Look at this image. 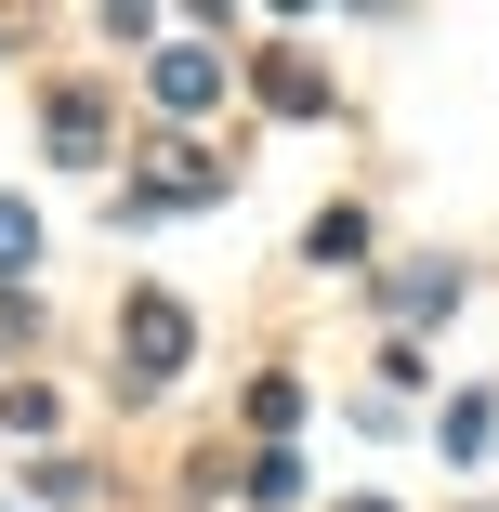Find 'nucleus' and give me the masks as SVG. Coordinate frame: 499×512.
Masks as SVG:
<instances>
[{
    "label": "nucleus",
    "instance_id": "1",
    "mask_svg": "<svg viewBox=\"0 0 499 512\" xmlns=\"http://www.w3.org/2000/svg\"><path fill=\"white\" fill-rule=\"evenodd\" d=\"M119 355H132V381H171V368H184V302L145 289V302H132V329H119Z\"/></svg>",
    "mask_w": 499,
    "mask_h": 512
},
{
    "label": "nucleus",
    "instance_id": "2",
    "mask_svg": "<svg viewBox=\"0 0 499 512\" xmlns=\"http://www.w3.org/2000/svg\"><path fill=\"white\" fill-rule=\"evenodd\" d=\"M211 92H224L211 53H171V66H158V106H171V119H211Z\"/></svg>",
    "mask_w": 499,
    "mask_h": 512
},
{
    "label": "nucleus",
    "instance_id": "3",
    "mask_svg": "<svg viewBox=\"0 0 499 512\" xmlns=\"http://www.w3.org/2000/svg\"><path fill=\"white\" fill-rule=\"evenodd\" d=\"M106 145V106H92V92H53V158H92Z\"/></svg>",
    "mask_w": 499,
    "mask_h": 512
},
{
    "label": "nucleus",
    "instance_id": "4",
    "mask_svg": "<svg viewBox=\"0 0 499 512\" xmlns=\"http://www.w3.org/2000/svg\"><path fill=\"white\" fill-rule=\"evenodd\" d=\"M158 184H171V211H197V197H211L224 171H211V158H197V145H171V158H158Z\"/></svg>",
    "mask_w": 499,
    "mask_h": 512
},
{
    "label": "nucleus",
    "instance_id": "5",
    "mask_svg": "<svg viewBox=\"0 0 499 512\" xmlns=\"http://www.w3.org/2000/svg\"><path fill=\"white\" fill-rule=\"evenodd\" d=\"M27 250H40V224L14 211V197H0V263H27Z\"/></svg>",
    "mask_w": 499,
    "mask_h": 512
},
{
    "label": "nucleus",
    "instance_id": "6",
    "mask_svg": "<svg viewBox=\"0 0 499 512\" xmlns=\"http://www.w3.org/2000/svg\"><path fill=\"white\" fill-rule=\"evenodd\" d=\"M355 512H381V499H355Z\"/></svg>",
    "mask_w": 499,
    "mask_h": 512
},
{
    "label": "nucleus",
    "instance_id": "7",
    "mask_svg": "<svg viewBox=\"0 0 499 512\" xmlns=\"http://www.w3.org/2000/svg\"><path fill=\"white\" fill-rule=\"evenodd\" d=\"M0 512H14V499H0Z\"/></svg>",
    "mask_w": 499,
    "mask_h": 512
}]
</instances>
